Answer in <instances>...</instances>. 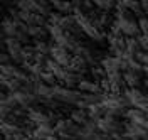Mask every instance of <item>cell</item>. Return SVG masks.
Returning <instances> with one entry per match:
<instances>
[{
  "label": "cell",
  "instance_id": "f1b7e54d",
  "mask_svg": "<svg viewBox=\"0 0 148 140\" xmlns=\"http://www.w3.org/2000/svg\"><path fill=\"white\" fill-rule=\"evenodd\" d=\"M17 68H18V66H15V64H3V66H0V71H2V78H7V79L14 78L15 71H17Z\"/></svg>",
  "mask_w": 148,
  "mask_h": 140
},
{
  "label": "cell",
  "instance_id": "6da1fadb",
  "mask_svg": "<svg viewBox=\"0 0 148 140\" xmlns=\"http://www.w3.org/2000/svg\"><path fill=\"white\" fill-rule=\"evenodd\" d=\"M101 105L106 110V115L108 117H114L118 118L121 113L125 112V106L128 105L126 98L123 94H113V93H104L103 94Z\"/></svg>",
  "mask_w": 148,
  "mask_h": 140
},
{
  "label": "cell",
  "instance_id": "5b68a950",
  "mask_svg": "<svg viewBox=\"0 0 148 140\" xmlns=\"http://www.w3.org/2000/svg\"><path fill=\"white\" fill-rule=\"evenodd\" d=\"M113 26H116V27L120 29L121 34L125 37H138V34L141 32L140 26H138V20L131 19V17L130 19H123V20H114Z\"/></svg>",
  "mask_w": 148,
  "mask_h": 140
},
{
  "label": "cell",
  "instance_id": "ac0fdd59",
  "mask_svg": "<svg viewBox=\"0 0 148 140\" xmlns=\"http://www.w3.org/2000/svg\"><path fill=\"white\" fill-rule=\"evenodd\" d=\"M51 5H52V9L56 12H59V14H62V15H69L71 12L74 10V5L73 2H62V0H52L51 2Z\"/></svg>",
  "mask_w": 148,
  "mask_h": 140
},
{
  "label": "cell",
  "instance_id": "7c38bea8",
  "mask_svg": "<svg viewBox=\"0 0 148 140\" xmlns=\"http://www.w3.org/2000/svg\"><path fill=\"white\" fill-rule=\"evenodd\" d=\"M52 135H56V128L51 123L37 125V127H34V132H32V137L36 140H47V139H51Z\"/></svg>",
  "mask_w": 148,
  "mask_h": 140
},
{
  "label": "cell",
  "instance_id": "d6986e66",
  "mask_svg": "<svg viewBox=\"0 0 148 140\" xmlns=\"http://www.w3.org/2000/svg\"><path fill=\"white\" fill-rule=\"evenodd\" d=\"M86 66H88V63L84 61V57L81 56H73V59H71V64H69V71H73V73H77V74H83V73H86Z\"/></svg>",
  "mask_w": 148,
  "mask_h": 140
},
{
  "label": "cell",
  "instance_id": "4fadbf2b",
  "mask_svg": "<svg viewBox=\"0 0 148 140\" xmlns=\"http://www.w3.org/2000/svg\"><path fill=\"white\" fill-rule=\"evenodd\" d=\"M18 32H20V29H18L17 20L10 19V17H7V19H3V20H2V34H3L5 37L17 39Z\"/></svg>",
  "mask_w": 148,
  "mask_h": 140
},
{
  "label": "cell",
  "instance_id": "484cf974",
  "mask_svg": "<svg viewBox=\"0 0 148 140\" xmlns=\"http://www.w3.org/2000/svg\"><path fill=\"white\" fill-rule=\"evenodd\" d=\"M140 51V42H138V37H126V52L131 54L133 57H136Z\"/></svg>",
  "mask_w": 148,
  "mask_h": 140
},
{
  "label": "cell",
  "instance_id": "5bb4252c",
  "mask_svg": "<svg viewBox=\"0 0 148 140\" xmlns=\"http://www.w3.org/2000/svg\"><path fill=\"white\" fill-rule=\"evenodd\" d=\"M27 120L30 123H34V125H44V123H51L49 120V115L46 112H42V110H39V108H30L27 110Z\"/></svg>",
  "mask_w": 148,
  "mask_h": 140
},
{
  "label": "cell",
  "instance_id": "d6a6232c",
  "mask_svg": "<svg viewBox=\"0 0 148 140\" xmlns=\"http://www.w3.org/2000/svg\"><path fill=\"white\" fill-rule=\"evenodd\" d=\"M138 42H140V49L143 51V52H148V37L147 36H138Z\"/></svg>",
  "mask_w": 148,
  "mask_h": 140
},
{
  "label": "cell",
  "instance_id": "9c48e42d",
  "mask_svg": "<svg viewBox=\"0 0 148 140\" xmlns=\"http://www.w3.org/2000/svg\"><path fill=\"white\" fill-rule=\"evenodd\" d=\"M14 96V100L17 101V105L20 108H24V110H30V105L32 103L39 101V98H37L34 93H29V91H24V90H20L17 93L12 94Z\"/></svg>",
  "mask_w": 148,
  "mask_h": 140
},
{
  "label": "cell",
  "instance_id": "4316f807",
  "mask_svg": "<svg viewBox=\"0 0 148 140\" xmlns=\"http://www.w3.org/2000/svg\"><path fill=\"white\" fill-rule=\"evenodd\" d=\"M34 47H36L37 54H42V56L51 54V51H52V46H51L47 41H36V42H34Z\"/></svg>",
  "mask_w": 148,
  "mask_h": 140
},
{
  "label": "cell",
  "instance_id": "83f0119b",
  "mask_svg": "<svg viewBox=\"0 0 148 140\" xmlns=\"http://www.w3.org/2000/svg\"><path fill=\"white\" fill-rule=\"evenodd\" d=\"M51 2H46V0H37V14H40V15H44L49 19V15L52 14L51 12Z\"/></svg>",
  "mask_w": 148,
  "mask_h": 140
},
{
  "label": "cell",
  "instance_id": "8fae6325",
  "mask_svg": "<svg viewBox=\"0 0 148 140\" xmlns=\"http://www.w3.org/2000/svg\"><path fill=\"white\" fill-rule=\"evenodd\" d=\"M77 90H79L81 93H88V94H104L103 93L101 84L98 83V81H94V79H86V78L81 79V83L77 84Z\"/></svg>",
  "mask_w": 148,
  "mask_h": 140
},
{
  "label": "cell",
  "instance_id": "3957f363",
  "mask_svg": "<svg viewBox=\"0 0 148 140\" xmlns=\"http://www.w3.org/2000/svg\"><path fill=\"white\" fill-rule=\"evenodd\" d=\"M98 123V130L104 133V135H114V133H123L125 132V123H121L118 118L114 117H103Z\"/></svg>",
  "mask_w": 148,
  "mask_h": 140
},
{
  "label": "cell",
  "instance_id": "9a60e30c",
  "mask_svg": "<svg viewBox=\"0 0 148 140\" xmlns=\"http://www.w3.org/2000/svg\"><path fill=\"white\" fill-rule=\"evenodd\" d=\"M108 83H110V93L121 94V88H123V84H125V79H123V74H121V73L108 74Z\"/></svg>",
  "mask_w": 148,
  "mask_h": 140
},
{
  "label": "cell",
  "instance_id": "1f68e13d",
  "mask_svg": "<svg viewBox=\"0 0 148 140\" xmlns=\"http://www.w3.org/2000/svg\"><path fill=\"white\" fill-rule=\"evenodd\" d=\"M138 26H140L141 34L148 37V17H145V15H143V17H140V19H138Z\"/></svg>",
  "mask_w": 148,
  "mask_h": 140
},
{
  "label": "cell",
  "instance_id": "30bf717a",
  "mask_svg": "<svg viewBox=\"0 0 148 140\" xmlns=\"http://www.w3.org/2000/svg\"><path fill=\"white\" fill-rule=\"evenodd\" d=\"M125 117L130 120V123L140 125V127H143V128L148 130V118L145 117V112H141L138 108H128L125 112Z\"/></svg>",
  "mask_w": 148,
  "mask_h": 140
},
{
  "label": "cell",
  "instance_id": "e0dca14e",
  "mask_svg": "<svg viewBox=\"0 0 148 140\" xmlns=\"http://www.w3.org/2000/svg\"><path fill=\"white\" fill-rule=\"evenodd\" d=\"M123 79H125V84H128V88H138L141 84V73L125 71L123 73Z\"/></svg>",
  "mask_w": 148,
  "mask_h": 140
},
{
  "label": "cell",
  "instance_id": "7a4b0ae2",
  "mask_svg": "<svg viewBox=\"0 0 148 140\" xmlns=\"http://www.w3.org/2000/svg\"><path fill=\"white\" fill-rule=\"evenodd\" d=\"M81 91H74V90H69L66 86H54V100H57L59 103H64V105H74L77 106V103L81 100Z\"/></svg>",
  "mask_w": 148,
  "mask_h": 140
},
{
  "label": "cell",
  "instance_id": "277c9868",
  "mask_svg": "<svg viewBox=\"0 0 148 140\" xmlns=\"http://www.w3.org/2000/svg\"><path fill=\"white\" fill-rule=\"evenodd\" d=\"M2 42L5 44V51H7V54L12 57V61L17 63V64H22V63H24V57H22L24 44H22L18 39H12V37H5Z\"/></svg>",
  "mask_w": 148,
  "mask_h": 140
},
{
  "label": "cell",
  "instance_id": "4dcf8cb0",
  "mask_svg": "<svg viewBox=\"0 0 148 140\" xmlns=\"http://www.w3.org/2000/svg\"><path fill=\"white\" fill-rule=\"evenodd\" d=\"M40 81H42V83H46L47 86H52V88L57 86V84H56V83H57V78H56L52 73H49V71H44V73L40 74Z\"/></svg>",
  "mask_w": 148,
  "mask_h": 140
},
{
  "label": "cell",
  "instance_id": "836d02e7",
  "mask_svg": "<svg viewBox=\"0 0 148 140\" xmlns=\"http://www.w3.org/2000/svg\"><path fill=\"white\" fill-rule=\"evenodd\" d=\"M136 61H138L141 66H148V52L140 51L138 54H136Z\"/></svg>",
  "mask_w": 148,
  "mask_h": 140
},
{
  "label": "cell",
  "instance_id": "ffe728a7",
  "mask_svg": "<svg viewBox=\"0 0 148 140\" xmlns=\"http://www.w3.org/2000/svg\"><path fill=\"white\" fill-rule=\"evenodd\" d=\"M2 88L7 90L9 94H14V93H17V91H20V90L24 88V84L20 83V81H17L15 78H10V79L2 78Z\"/></svg>",
  "mask_w": 148,
  "mask_h": 140
},
{
  "label": "cell",
  "instance_id": "44dd1931",
  "mask_svg": "<svg viewBox=\"0 0 148 140\" xmlns=\"http://www.w3.org/2000/svg\"><path fill=\"white\" fill-rule=\"evenodd\" d=\"M88 113H89V120L92 121H99L103 117H106V110L101 103H96V105H91L88 108Z\"/></svg>",
  "mask_w": 148,
  "mask_h": 140
},
{
  "label": "cell",
  "instance_id": "603a6c76",
  "mask_svg": "<svg viewBox=\"0 0 148 140\" xmlns=\"http://www.w3.org/2000/svg\"><path fill=\"white\" fill-rule=\"evenodd\" d=\"M15 7L20 12H36L37 14V2L36 0H18V2H15Z\"/></svg>",
  "mask_w": 148,
  "mask_h": 140
},
{
  "label": "cell",
  "instance_id": "7402d4cb",
  "mask_svg": "<svg viewBox=\"0 0 148 140\" xmlns=\"http://www.w3.org/2000/svg\"><path fill=\"white\" fill-rule=\"evenodd\" d=\"M116 3L118 2H114V0H94V7L99 12H103V14H108L111 10H114Z\"/></svg>",
  "mask_w": 148,
  "mask_h": 140
},
{
  "label": "cell",
  "instance_id": "d4e9b609",
  "mask_svg": "<svg viewBox=\"0 0 148 140\" xmlns=\"http://www.w3.org/2000/svg\"><path fill=\"white\" fill-rule=\"evenodd\" d=\"M0 128H2V133H3V137H12V135H17L22 132L20 127L17 125H12L9 121H2V125H0Z\"/></svg>",
  "mask_w": 148,
  "mask_h": 140
},
{
  "label": "cell",
  "instance_id": "2e32d148",
  "mask_svg": "<svg viewBox=\"0 0 148 140\" xmlns=\"http://www.w3.org/2000/svg\"><path fill=\"white\" fill-rule=\"evenodd\" d=\"M69 118H71L74 123H77L79 127H83L84 123L89 120V113H88V110H84V108H74V110H71Z\"/></svg>",
  "mask_w": 148,
  "mask_h": 140
},
{
  "label": "cell",
  "instance_id": "d590c367",
  "mask_svg": "<svg viewBox=\"0 0 148 140\" xmlns=\"http://www.w3.org/2000/svg\"><path fill=\"white\" fill-rule=\"evenodd\" d=\"M25 140H36V139H34L32 135H25Z\"/></svg>",
  "mask_w": 148,
  "mask_h": 140
},
{
  "label": "cell",
  "instance_id": "8d00e7d4",
  "mask_svg": "<svg viewBox=\"0 0 148 140\" xmlns=\"http://www.w3.org/2000/svg\"><path fill=\"white\" fill-rule=\"evenodd\" d=\"M145 117H147V118H148V110H145Z\"/></svg>",
  "mask_w": 148,
  "mask_h": 140
},
{
  "label": "cell",
  "instance_id": "ba28073f",
  "mask_svg": "<svg viewBox=\"0 0 148 140\" xmlns=\"http://www.w3.org/2000/svg\"><path fill=\"white\" fill-rule=\"evenodd\" d=\"M51 59H54L57 64L64 66V68H69L73 56H71V52H69L67 49H64V47L52 46V51H51Z\"/></svg>",
  "mask_w": 148,
  "mask_h": 140
},
{
  "label": "cell",
  "instance_id": "e575fe53",
  "mask_svg": "<svg viewBox=\"0 0 148 140\" xmlns=\"http://www.w3.org/2000/svg\"><path fill=\"white\" fill-rule=\"evenodd\" d=\"M0 61H2V66H3V64H12V63H10V61H12V57H10L7 52H2V54H0Z\"/></svg>",
  "mask_w": 148,
  "mask_h": 140
},
{
  "label": "cell",
  "instance_id": "52a82bcc",
  "mask_svg": "<svg viewBox=\"0 0 148 140\" xmlns=\"http://www.w3.org/2000/svg\"><path fill=\"white\" fill-rule=\"evenodd\" d=\"M125 137L130 140H148V130L135 123H125Z\"/></svg>",
  "mask_w": 148,
  "mask_h": 140
},
{
  "label": "cell",
  "instance_id": "f546056e",
  "mask_svg": "<svg viewBox=\"0 0 148 140\" xmlns=\"http://www.w3.org/2000/svg\"><path fill=\"white\" fill-rule=\"evenodd\" d=\"M91 74L94 76V81H98V83H101L103 79H106V78H108V74H106V71L101 68V64L91 68Z\"/></svg>",
  "mask_w": 148,
  "mask_h": 140
},
{
  "label": "cell",
  "instance_id": "8992f818",
  "mask_svg": "<svg viewBox=\"0 0 148 140\" xmlns=\"http://www.w3.org/2000/svg\"><path fill=\"white\" fill-rule=\"evenodd\" d=\"M99 64L106 71V74H114V73H120L123 69V59L114 56H106L99 61Z\"/></svg>",
  "mask_w": 148,
  "mask_h": 140
},
{
  "label": "cell",
  "instance_id": "cb8c5ba5",
  "mask_svg": "<svg viewBox=\"0 0 148 140\" xmlns=\"http://www.w3.org/2000/svg\"><path fill=\"white\" fill-rule=\"evenodd\" d=\"M120 2H121V5L126 7L131 14H138V15L143 17V12H141V2H138V0H120Z\"/></svg>",
  "mask_w": 148,
  "mask_h": 140
}]
</instances>
